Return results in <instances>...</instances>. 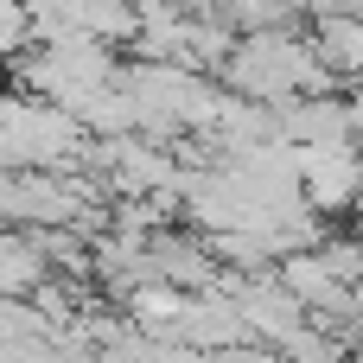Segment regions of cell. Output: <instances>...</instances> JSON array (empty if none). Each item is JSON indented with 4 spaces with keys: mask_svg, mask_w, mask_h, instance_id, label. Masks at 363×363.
Wrapping results in <instances>:
<instances>
[{
    "mask_svg": "<svg viewBox=\"0 0 363 363\" xmlns=\"http://www.w3.org/2000/svg\"><path fill=\"white\" fill-rule=\"evenodd\" d=\"M313 57L325 64V77H351L363 83V13H325L313 19Z\"/></svg>",
    "mask_w": 363,
    "mask_h": 363,
    "instance_id": "cell-1",
    "label": "cell"
},
{
    "mask_svg": "<svg viewBox=\"0 0 363 363\" xmlns=\"http://www.w3.org/2000/svg\"><path fill=\"white\" fill-rule=\"evenodd\" d=\"M32 45V13H26V0H0V57H13V51H26Z\"/></svg>",
    "mask_w": 363,
    "mask_h": 363,
    "instance_id": "cell-2",
    "label": "cell"
}]
</instances>
